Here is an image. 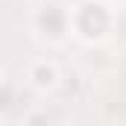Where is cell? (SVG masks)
<instances>
[{"label":"cell","instance_id":"1","mask_svg":"<svg viewBox=\"0 0 126 126\" xmlns=\"http://www.w3.org/2000/svg\"><path fill=\"white\" fill-rule=\"evenodd\" d=\"M30 82H32V88H38V91L56 88V85H59V70H56V64L47 62V59L35 62L30 67Z\"/></svg>","mask_w":126,"mask_h":126}]
</instances>
